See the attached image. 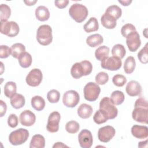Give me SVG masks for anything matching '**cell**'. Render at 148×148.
<instances>
[{
  "label": "cell",
  "instance_id": "6da1fadb",
  "mask_svg": "<svg viewBox=\"0 0 148 148\" xmlns=\"http://www.w3.org/2000/svg\"><path fill=\"white\" fill-rule=\"evenodd\" d=\"M132 119L140 123L147 124L148 123V103L144 98L137 99L132 113Z\"/></svg>",
  "mask_w": 148,
  "mask_h": 148
},
{
  "label": "cell",
  "instance_id": "7a4b0ae2",
  "mask_svg": "<svg viewBox=\"0 0 148 148\" xmlns=\"http://www.w3.org/2000/svg\"><path fill=\"white\" fill-rule=\"evenodd\" d=\"M36 39L41 45L47 46L50 45L53 40L51 27L47 24L39 26L36 32Z\"/></svg>",
  "mask_w": 148,
  "mask_h": 148
},
{
  "label": "cell",
  "instance_id": "3957f363",
  "mask_svg": "<svg viewBox=\"0 0 148 148\" xmlns=\"http://www.w3.org/2000/svg\"><path fill=\"white\" fill-rule=\"evenodd\" d=\"M70 16L77 23H82L87 18L88 11L86 6L80 3H74L69 9Z\"/></svg>",
  "mask_w": 148,
  "mask_h": 148
},
{
  "label": "cell",
  "instance_id": "277c9868",
  "mask_svg": "<svg viewBox=\"0 0 148 148\" xmlns=\"http://www.w3.org/2000/svg\"><path fill=\"white\" fill-rule=\"evenodd\" d=\"M29 135V132L27 130L20 128L12 131L9 134V140L12 145H20L27 140Z\"/></svg>",
  "mask_w": 148,
  "mask_h": 148
},
{
  "label": "cell",
  "instance_id": "5b68a950",
  "mask_svg": "<svg viewBox=\"0 0 148 148\" xmlns=\"http://www.w3.org/2000/svg\"><path fill=\"white\" fill-rule=\"evenodd\" d=\"M99 109L102 110L108 116L109 119H113L117 117L118 110L110 99L108 97L103 98L99 102Z\"/></svg>",
  "mask_w": 148,
  "mask_h": 148
},
{
  "label": "cell",
  "instance_id": "8992f818",
  "mask_svg": "<svg viewBox=\"0 0 148 148\" xmlns=\"http://www.w3.org/2000/svg\"><path fill=\"white\" fill-rule=\"evenodd\" d=\"M101 92V88L98 84L94 82L87 83L83 89L84 98L90 102L96 101Z\"/></svg>",
  "mask_w": 148,
  "mask_h": 148
},
{
  "label": "cell",
  "instance_id": "52a82bcc",
  "mask_svg": "<svg viewBox=\"0 0 148 148\" xmlns=\"http://www.w3.org/2000/svg\"><path fill=\"white\" fill-rule=\"evenodd\" d=\"M20 31V28L15 21H1V32L9 37L17 36Z\"/></svg>",
  "mask_w": 148,
  "mask_h": 148
},
{
  "label": "cell",
  "instance_id": "ba28073f",
  "mask_svg": "<svg viewBox=\"0 0 148 148\" xmlns=\"http://www.w3.org/2000/svg\"><path fill=\"white\" fill-rule=\"evenodd\" d=\"M80 101V96L78 92L75 90L66 91L62 97V102L67 108L75 107Z\"/></svg>",
  "mask_w": 148,
  "mask_h": 148
},
{
  "label": "cell",
  "instance_id": "9c48e42d",
  "mask_svg": "<svg viewBox=\"0 0 148 148\" xmlns=\"http://www.w3.org/2000/svg\"><path fill=\"white\" fill-rule=\"evenodd\" d=\"M43 75L42 71L39 69L34 68L27 75L25 81L27 84L29 86L36 87L40 84Z\"/></svg>",
  "mask_w": 148,
  "mask_h": 148
},
{
  "label": "cell",
  "instance_id": "30bf717a",
  "mask_svg": "<svg viewBox=\"0 0 148 148\" xmlns=\"http://www.w3.org/2000/svg\"><path fill=\"white\" fill-rule=\"evenodd\" d=\"M116 131L114 127L110 125H106L100 128L98 131V139L103 143L109 142L115 135Z\"/></svg>",
  "mask_w": 148,
  "mask_h": 148
},
{
  "label": "cell",
  "instance_id": "8fae6325",
  "mask_svg": "<svg viewBox=\"0 0 148 148\" xmlns=\"http://www.w3.org/2000/svg\"><path fill=\"white\" fill-rule=\"evenodd\" d=\"M126 43L129 50L131 52L136 51L141 45L140 35L136 31L130 33L126 37Z\"/></svg>",
  "mask_w": 148,
  "mask_h": 148
},
{
  "label": "cell",
  "instance_id": "7c38bea8",
  "mask_svg": "<svg viewBox=\"0 0 148 148\" xmlns=\"http://www.w3.org/2000/svg\"><path fill=\"white\" fill-rule=\"evenodd\" d=\"M61 119L60 114L56 111L51 112L48 117L46 125L47 130L51 133L56 132L59 130V123Z\"/></svg>",
  "mask_w": 148,
  "mask_h": 148
},
{
  "label": "cell",
  "instance_id": "4fadbf2b",
  "mask_svg": "<svg viewBox=\"0 0 148 148\" xmlns=\"http://www.w3.org/2000/svg\"><path fill=\"white\" fill-rule=\"evenodd\" d=\"M122 65L121 59L116 57H108L105 60L101 61V66L102 68L109 71H117L119 70Z\"/></svg>",
  "mask_w": 148,
  "mask_h": 148
},
{
  "label": "cell",
  "instance_id": "5bb4252c",
  "mask_svg": "<svg viewBox=\"0 0 148 148\" xmlns=\"http://www.w3.org/2000/svg\"><path fill=\"white\" fill-rule=\"evenodd\" d=\"M78 140L81 147H91L93 143V138L91 132L86 129L82 130L79 134Z\"/></svg>",
  "mask_w": 148,
  "mask_h": 148
},
{
  "label": "cell",
  "instance_id": "9a60e30c",
  "mask_svg": "<svg viewBox=\"0 0 148 148\" xmlns=\"http://www.w3.org/2000/svg\"><path fill=\"white\" fill-rule=\"evenodd\" d=\"M19 120L21 125L26 127H30L35 123V114L29 110H25L20 115Z\"/></svg>",
  "mask_w": 148,
  "mask_h": 148
},
{
  "label": "cell",
  "instance_id": "2e32d148",
  "mask_svg": "<svg viewBox=\"0 0 148 148\" xmlns=\"http://www.w3.org/2000/svg\"><path fill=\"white\" fill-rule=\"evenodd\" d=\"M127 94L131 97L138 96L141 94L142 89L140 84L136 81L131 80L129 82L125 87Z\"/></svg>",
  "mask_w": 148,
  "mask_h": 148
},
{
  "label": "cell",
  "instance_id": "e0dca14e",
  "mask_svg": "<svg viewBox=\"0 0 148 148\" xmlns=\"http://www.w3.org/2000/svg\"><path fill=\"white\" fill-rule=\"evenodd\" d=\"M131 134L136 138L146 139L148 136V128L145 125H134L131 128Z\"/></svg>",
  "mask_w": 148,
  "mask_h": 148
},
{
  "label": "cell",
  "instance_id": "ac0fdd59",
  "mask_svg": "<svg viewBox=\"0 0 148 148\" xmlns=\"http://www.w3.org/2000/svg\"><path fill=\"white\" fill-rule=\"evenodd\" d=\"M36 18L40 21H45L50 17V12L47 8L40 5L36 8L35 12Z\"/></svg>",
  "mask_w": 148,
  "mask_h": 148
},
{
  "label": "cell",
  "instance_id": "d6986e66",
  "mask_svg": "<svg viewBox=\"0 0 148 148\" xmlns=\"http://www.w3.org/2000/svg\"><path fill=\"white\" fill-rule=\"evenodd\" d=\"M93 112L92 108L88 104L82 103L77 109V114L80 118L86 119L89 118Z\"/></svg>",
  "mask_w": 148,
  "mask_h": 148
},
{
  "label": "cell",
  "instance_id": "ffe728a7",
  "mask_svg": "<svg viewBox=\"0 0 148 148\" xmlns=\"http://www.w3.org/2000/svg\"><path fill=\"white\" fill-rule=\"evenodd\" d=\"M117 20H116L114 17H112L111 16L104 13L101 18V21L102 25L106 28L108 29H113L116 27L117 25Z\"/></svg>",
  "mask_w": 148,
  "mask_h": 148
},
{
  "label": "cell",
  "instance_id": "44dd1931",
  "mask_svg": "<svg viewBox=\"0 0 148 148\" xmlns=\"http://www.w3.org/2000/svg\"><path fill=\"white\" fill-rule=\"evenodd\" d=\"M25 102L24 97L20 94L16 93L10 98V104L13 108L16 109L23 108L25 105Z\"/></svg>",
  "mask_w": 148,
  "mask_h": 148
},
{
  "label": "cell",
  "instance_id": "7402d4cb",
  "mask_svg": "<svg viewBox=\"0 0 148 148\" xmlns=\"http://www.w3.org/2000/svg\"><path fill=\"white\" fill-rule=\"evenodd\" d=\"M45 146V139L42 135H34L30 142V148H44Z\"/></svg>",
  "mask_w": 148,
  "mask_h": 148
},
{
  "label": "cell",
  "instance_id": "603a6c76",
  "mask_svg": "<svg viewBox=\"0 0 148 148\" xmlns=\"http://www.w3.org/2000/svg\"><path fill=\"white\" fill-rule=\"evenodd\" d=\"M103 42V37L98 34L88 36L86 39V43L91 47H95L101 45Z\"/></svg>",
  "mask_w": 148,
  "mask_h": 148
},
{
  "label": "cell",
  "instance_id": "cb8c5ba5",
  "mask_svg": "<svg viewBox=\"0 0 148 148\" xmlns=\"http://www.w3.org/2000/svg\"><path fill=\"white\" fill-rule=\"evenodd\" d=\"M109 48L105 45L99 46L95 51V58L100 61H102L109 57Z\"/></svg>",
  "mask_w": 148,
  "mask_h": 148
},
{
  "label": "cell",
  "instance_id": "d4e9b609",
  "mask_svg": "<svg viewBox=\"0 0 148 148\" xmlns=\"http://www.w3.org/2000/svg\"><path fill=\"white\" fill-rule=\"evenodd\" d=\"M31 103L32 108L37 111H41L45 108V101L40 96L35 95L31 98Z\"/></svg>",
  "mask_w": 148,
  "mask_h": 148
},
{
  "label": "cell",
  "instance_id": "484cf974",
  "mask_svg": "<svg viewBox=\"0 0 148 148\" xmlns=\"http://www.w3.org/2000/svg\"><path fill=\"white\" fill-rule=\"evenodd\" d=\"M83 28L84 30L87 33L97 31L99 28V24L97 19L95 17H91L84 25Z\"/></svg>",
  "mask_w": 148,
  "mask_h": 148
},
{
  "label": "cell",
  "instance_id": "4316f807",
  "mask_svg": "<svg viewBox=\"0 0 148 148\" xmlns=\"http://www.w3.org/2000/svg\"><path fill=\"white\" fill-rule=\"evenodd\" d=\"M18 61L21 67L24 68H27L31 66L32 62V58L29 53L27 52H24L19 57V58H18Z\"/></svg>",
  "mask_w": 148,
  "mask_h": 148
},
{
  "label": "cell",
  "instance_id": "83f0119b",
  "mask_svg": "<svg viewBox=\"0 0 148 148\" xmlns=\"http://www.w3.org/2000/svg\"><path fill=\"white\" fill-rule=\"evenodd\" d=\"M10 48L12 51V56L15 58H18L22 54L25 52V46L20 43L13 44Z\"/></svg>",
  "mask_w": 148,
  "mask_h": 148
},
{
  "label": "cell",
  "instance_id": "f1b7e54d",
  "mask_svg": "<svg viewBox=\"0 0 148 148\" xmlns=\"http://www.w3.org/2000/svg\"><path fill=\"white\" fill-rule=\"evenodd\" d=\"M136 62L132 56H128L125 60L124 64V70L127 74L132 73L135 68Z\"/></svg>",
  "mask_w": 148,
  "mask_h": 148
},
{
  "label": "cell",
  "instance_id": "f546056e",
  "mask_svg": "<svg viewBox=\"0 0 148 148\" xmlns=\"http://www.w3.org/2000/svg\"><path fill=\"white\" fill-rule=\"evenodd\" d=\"M105 13L114 17L116 20H117L121 16L122 10L117 5H113L108 6Z\"/></svg>",
  "mask_w": 148,
  "mask_h": 148
},
{
  "label": "cell",
  "instance_id": "4dcf8cb0",
  "mask_svg": "<svg viewBox=\"0 0 148 148\" xmlns=\"http://www.w3.org/2000/svg\"><path fill=\"white\" fill-rule=\"evenodd\" d=\"M124 94L122 91L116 90L112 92L110 99L114 105H120L124 102Z\"/></svg>",
  "mask_w": 148,
  "mask_h": 148
},
{
  "label": "cell",
  "instance_id": "1f68e13d",
  "mask_svg": "<svg viewBox=\"0 0 148 148\" xmlns=\"http://www.w3.org/2000/svg\"><path fill=\"white\" fill-rule=\"evenodd\" d=\"M17 86L13 82H8L4 86V94L8 98H11L16 93Z\"/></svg>",
  "mask_w": 148,
  "mask_h": 148
},
{
  "label": "cell",
  "instance_id": "d6a6232c",
  "mask_svg": "<svg viewBox=\"0 0 148 148\" xmlns=\"http://www.w3.org/2000/svg\"><path fill=\"white\" fill-rule=\"evenodd\" d=\"M112 54L114 57L122 59L126 54V50L123 45L116 44L112 49Z\"/></svg>",
  "mask_w": 148,
  "mask_h": 148
},
{
  "label": "cell",
  "instance_id": "836d02e7",
  "mask_svg": "<svg viewBox=\"0 0 148 148\" xmlns=\"http://www.w3.org/2000/svg\"><path fill=\"white\" fill-rule=\"evenodd\" d=\"M71 74L74 79H79L83 75V70L80 62L75 63L71 69Z\"/></svg>",
  "mask_w": 148,
  "mask_h": 148
},
{
  "label": "cell",
  "instance_id": "e575fe53",
  "mask_svg": "<svg viewBox=\"0 0 148 148\" xmlns=\"http://www.w3.org/2000/svg\"><path fill=\"white\" fill-rule=\"evenodd\" d=\"M109 120L106 114L101 109L98 110L93 116L94 121L97 124H101L106 122Z\"/></svg>",
  "mask_w": 148,
  "mask_h": 148
},
{
  "label": "cell",
  "instance_id": "d590c367",
  "mask_svg": "<svg viewBox=\"0 0 148 148\" xmlns=\"http://www.w3.org/2000/svg\"><path fill=\"white\" fill-rule=\"evenodd\" d=\"M1 21H7L11 14L10 7L6 4H1L0 6Z\"/></svg>",
  "mask_w": 148,
  "mask_h": 148
},
{
  "label": "cell",
  "instance_id": "8d00e7d4",
  "mask_svg": "<svg viewBox=\"0 0 148 148\" xmlns=\"http://www.w3.org/2000/svg\"><path fill=\"white\" fill-rule=\"evenodd\" d=\"M80 128L79 124L73 120L67 122L65 124V130L69 134H76Z\"/></svg>",
  "mask_w": 148,
  "mask_h": 148
},
{
  "label": "cell",
  "instance_id": "74e56055",
  "mask_svg": "<svg viewBox=\"0 0 148 148\" xmlns=\"http://www.w3.org/2000/svg\"><path fill=\"white\" fill-rule=\"evenodd\" d=\"M60 93L57 90H51L47 94V98L50 103H57L59 101Z\"/></svg>",
  "mask_w": 148,
  "mask_h": 148
},
{
  "label": "cell",
  "instance_id": "f35d334b",
  "mask_svg": "<svg viewBox=\"0 0 148 148\" xmlns=\"http://www.w3.org/2000/svg\"><path fill=\"white\" fill-rule=\"evenodd\" d=\"M148 44L146 43L143 48H142L138 53V58L139 61L142 64H147L148 62Z\"/></svg>",
  "mask_w": 148,
  "mask_h": 148
},
{
  "label": "cell",
  "instance_id": "ab89813d",
  "mask_svg": "<svg viewBox=\"0 0 148 148\" xmlns=\"http://www.w3.org/2000/svg\"><path fill=\"white\" fill-rule=\"evenodd\" d=\"M95 82L97 84L103 85L109 80V76L105 72H100L95 76Z\"/></svg>",
  "mask_w": 148,
  "mask_h": 148
},
{
  "label": "cell",
  "instance_id": "60d3db41",
  "mask_svg": "<svg viewBox=\"0 0 148 148\" xmlns=\"http://www.w3.org/2000/svg\"><path fill=\"white\" fill-rule=\"evenodd\" d=\"M112 82L117 87H122L126 83L127 79L124 75L117 74L113 77Z\"/></svg>",
  "mask_w": 148,
  "mask_h": 148
},
{
  "label": "cell",
  "instance_id": "b9f144b4",
  "mask_svg": "<svg viewBox=\"0 0 148 148\" xmlns=\"http://www.w3.org/2000/svg\"><path fill=\"white\" fill-rule=\"evenodd\" d=\"M135 31H136L135 27L132 24L128 23L124 24L121 27V34L124 37L126 38L128 36V35H129L130 33Z\"/></svg>",
  "mask_w": 148,
  "mask_h": 148
},
{
  "label": "cell",
  "instance_id": "7bdbcfd3",
  "mask_svg": "<svg viewBox=\"0 0 148 148\" xmlns=\"http://www.w3.org/2000/svg\"><path fill=\"white\" fill-rule=\"evenodd\" d=\"M80 64L82 66L83 70V75L87 76L91 73L92 70V64L87 60H84L80 62Z\"/></svg>",
  "mask_w": 148,
  "mask_h": 148
},
{
  "label": "cell",
  "instance_id": "ee69618b",
  "mask_svg": "<svg viewBox=\"0 0 148 148\" xmlns=\"http://www.w3.org/2000/svg\"><path fill=\"white\" fill-rule=\"evenodd\" d=\"M12 54L11 48L6 45H1L0 47V58H6Z\"/></svg>",
  "mask_w": 148,
  "mask_h": 148
},
{
  "label": "cell",
  "instance_id": "f6af8a7d",
  "mask_svg": "<svg viewBox=\"0 0 148 148\" xmlns=\"http://www.w3.org/2000/svg\"><path fill=\"white\" fill-rule=\"evenodd\" d=\"M18 123V117L16 114L12 113L10 114L8 118V124L11 128H15L17 126Z\"/></svg>",
  "mask_w": 148,
  "mask_h": 148
},
{
  "label": "cell",
  "instance_id": "bcb514c9",
  "mask_svg": "<svg viewBox=\"0 0 148 148\" xmlns=\"http://www.w3.org/2000/svg\"><path fill=\"white\" fill-rule=\"evenodd\" d=\"M69 3V1L66 0H63V1H55L54 4L55 5L60 8V9H63L67 6L68 4Z\"/></svg>",
  "mask_w": 148,
  "mask_h": 148
},
{
  "label": "cell",
  "instance_id": "7dc6e473",
  "mask_svg": "<svg viewBox=\"0 0 148 148\" xmlns=\"http://www.w3.org/2000/svg\"><path fill=\"white\" fill-rule=\"evenodd\" d=\"M0 106H0V117H3L6 112L7 105L4 101H3L2 100H1Z\"/></svg>",
  "mask_w": 148,
  "mask_h": 148
},
{
  "label": "cell",
  "instance_id": "c3c4849f",
  "mask_svg": "<svg viewBox=\"0 0 148 148\" xmlns=\"http://www.w3.org/2000/svg\"><path fill=\"white\" fill-rule=\"evenodd\" d=\"M119 3H121L122 5L123 6H128L131 2H132V1L131 0H125V1H121V0H119L118 1Z\"/></svg>",
  "mask_w": 148,
  "mask_h": 148
},
{
  "label": "cell",
  "instance_id": "681fc988",
  "mask_svg": "<svg viewBox=\"0 0 148 148\" xmlns=\"http://www.w3.org/2000/svg\"><path fill=\"white\" fill-rule=\"evenodd\" d=\"M68 147V146L64 145L63 143L62 142H57L55 143L54 145L53 146V148L55 147Z\"/></svg>",
  "mask_w": 148,
  "mask_h": 148
},
{
  "label": "cell",
  "instance_id": "f907efd6",
  "mask_svg": "<svg viewBox=\"0 0 148 148\" xmlns=\"http://www.w3.org/2000/svg\"><path fill=\"white\" fill-rule=\"evenodd\" d=\"M24 2L27 6H32V5H34L36 2H37V1L36 0H35V1L28 0V1H24Z\"/></svg>",
  "mask_w": 148,
  "mask_h": 148
}]
</instances>
